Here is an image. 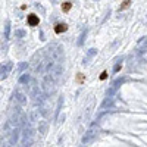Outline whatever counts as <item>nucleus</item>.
<instances>
[{"label":"nucleus","instance_id":"obj_3","mask_svg":"<svg viewBox=\"0 0 147 147\" xmlns=\"http://www.w3.org/2000/svg\"><path fill=\"white\" fill-rule=\"evenodd\" d=\"M72 7V3L71 2H65V3H62V11L63 12H69V9Z\"/></svg>","mask_w":147,"mask_h":147},{"label":"nucleus","instance_id":"obj_1","mask_svg":"<svg viewBox=\"0 0 147 147\" xmlns=\"http://www.w3.org/2000/svg\"><path fill=\"white\" fill-rule=\"evenodd\" d=\"M40 24V19H38V16L37 15H30L28 16V25L30 27H36V25Z\"/></svg>","mask_w":147,"mask_h":147},{"label":"nucleus","instance_id":"obj_5","mask_svg":"<svg viewBox=\"0 0 147 147\" xmlns=\"http://www.w3.org/2000/svg\"><path fill=\"white\" fill-rule=\"evenodd\" d=\"M76 81L81 84V82L84 81V75H82V74H78V76H76Z\"/></svg>","mask_w":147,"mask_h":147},{"label":"nucleus","instance_id":"obj_2","mask_svg":"<svg viewBox=\"0 0 147 147\" xmlns=\"http://www.w3.org/2000/svg\"><path fill=\"white\" fill-rule=\"evenodd\" d=\"M68 30V25L66 24H57L56 27H55V32L56 34H62V32H65Z\"/></svg>","mask_w":147,"mask_h":147},{"label":"nucleus","instance_id":"obj_4","mask_svg":"<svg viewBox=\"0 0 147 147\" xmlns=\"http://www.w3.org/2000/svg\"><path fill=\"white\" fill-rule=\"evenodd\" d=\"M129 3H131V2H129V0H127V2H124V5L119 7V11H122V9H125V7H128V6H129Z\"/></svg>","mask_w":147,"mask_h":147},{"label":"nucleus","instance_id":"obj_6","mask_svg":"<svg viewBox=\"0 0 147 147\" xmlns=\"http://www.w3.org/2000/svg\"><path fill=\"white\" fill-rule=\"evenodd\" d=\"M106 78H107V72L105 71V72H102V75H100V80H102V81H105Z\"/></svg>","mask_w":147,"mask_h":147}]
</instances>
